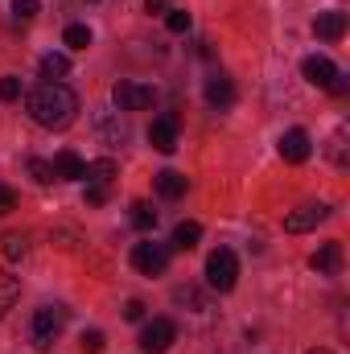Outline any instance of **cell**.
I'll return each instance as SVG.
<instances>
[{"mask_svg":"<svg viewBox=\"0 0 350 354\" xmlns=\"http://www.w3.org/2000/svg\"><path fill=\"white\" fill-rule=\"evenodd\" d=\"M25 111L37 128H71L79 115V95L66 83H42V87L29 91Z\"/></svg>","mask_w":350,"mask_h":354,"instance_id":"1","label":"cell"},{"mask_svg":"<svg viewBox=\"0 0 350 354\" xmlns=\"http://www.w3.org/2000/svg\"><path fill=\"white\" fill-rule=\"evenodd\" d=\"M62 326H66V309L46 305V309H37V313H33V322H29V342H33L37 351H50V346L58 342Z\"/></svg>","mask_w":350,"mask_h":354,"instance_id":"2","label":"cell"},{"mask_svg":"<svg viewBox=\"0 0 350 354\" xmlns=\"http://www.w3.org/2000/svg\"><path fill=\"white\" fill-rule=\"evenodd\" d=\"M235 280H239V260H235V252H227V248L210 252V260H206V284H210L214 292H231Z\"/></svg>","mask_w":350,"mask_h":354,"instance_id":"3","label":"cell"},{"mask_svg":"<svg viewBox=\"0 0 350 354\" xmlns=\"http://www.w3.org/2000/svg\"><path fill=\"white\" fill-rule=\"evenodd\" d=\"M111 99H116V107H120V111H145V107H153L157 91L149 87V83H132V79H120V83L111 87Z\"/></svg>","mask_w":350,"mask_h":354,"instance_id":"4","label":"cell"},{"mask_svg":"<svg viewBox=\"0 0 350 354\" xmlns=\"http://www.w3.org/2000/svg\"><path fill=\"white\" fill-rule=\"evenodd\" d=\"M174 342H177V326L169 317H153V322L145 326V334H140V346L149 354H165Z\"/></svg>","mask_w":350,"mask_h":354,"instance_id":"5","label":"cell"},{"mask_svg":"<svg viewBox=\"0 0 350 354\" xmlns=\"http://www.w3.org/2000/svg\"><path fill=\"white\" fill-rule=\"evenodd\" d=\"M132 268H136L140 276H161V272L169 268V252H165L161 243H136V248H132Z\"/></svg>","mask_w":350,"mask_h":354,"instance_id":"6","label":"cell"},{"mask_svg":"<svg viewBox=\"0 0 350 354\" xmlns=\"http://www.w3.org/2000/svg\"><path fill=\"white\" fill-rule=\"evenodd\" d=\"M309 132L305 128H293V132H284L280 136V157L288 161V165H301V161H309Z\"/></svg>","mask_w":350,"mask_h":354,"instance_id":"7","label":"cell"},{"mask_svg":"<svg viewBox=\"0 0 350 354\" xmlns=\"http://www.w3.org/2000/svg\"><path fill=\"white\" fill-rule=\"evenodd\" d=\"M301 75L313 83V87H334V79H338V66L330 62V58H322V54H313V58H305L301 62Z\"/></svg>","mask_w":350,"mask_h":354,"instance_id":"8","label":"cell"},{"mask_svg":"<svg viewBox=\"0 0 350 354\" xmlns=\"http://www.w3.org/2000/svg\"><path fill=\"white\" fill-rule=\"evenodd\" d=\"M95 136H99L103 145H124V140H128V128L120 124L116 111L103 107V111H95Z\"/></svg>","mask_w":350,"mask_h":354,"instance_id":"9","label":"cell"},{"mask_svg":"<svg viewBox=\"0 0 350 354\" xmlns=\"http://www.w3.org/2000/svg\"><path fill=\"white\" fill-rule=\"evenodd\" d=\"M326 214H330V206H322V202H317V206H301V210H293V214L284 218V231H293V235H301V231H313V227H317Z\"/></svg>","mask_w":350,"mask_h":354,"instance_id":"10","label":"cell"},{"mask_svg":"<svg viewBox=\"0 0 350 354\" xmlns=\"http://www.w3.org/2000/svg\"><path fill=\"white\" fill-rule=\"evenodd\" d=\"M149 145H153L157 153H174L177 149V120L174 115L153 120V128H149Z\"/></svg>","mask_w":350,"mask_h":354,"instance_id":"11","label":"cell"},{"mask_svg":"<svg viewBox=\"0 0 350 354\" xmlns=\"http://www.w3.org/2000/svg\"><path fill=\"white\" fill-rule=\"evenodd\" d=\"M206 103L219 107V111H227V107L235 103V83H231L227 75H210V79H206Z\"/></svg>","mask_w":350,"mask_h":354,"instance_id":"12","label":"cell"},{"mask_svg":"<svg viewBox=\"0 0 350 354\" xmlns=\"http://www.w3.org/2000/svg\"><path fill=\"white\" fill-rule=\"evenodd\" d=\"M309 264H313L317 276H338L342 272V243H322Z\"/></svg>","mask_w":350,"mask_h":354,"instance_id":"13","label":"cell"},{"mask_svg":"<svg viewBox=\"0 0 350 354\" xmlns=\"http://www.w3.org/2000/svg\"><path fill=\"white\" fill-rule=\"evenodd\" d=\"M313 33H317L322 41H338V37L347 33V12H338V8L322 12V17L313 21Z\"/></svg>","mask_w":350,"mask_h":354,"instance_id":"14","label":"cell"},{"mask_svg":"<svg viewBox=\"0 0 350 354\" xmlns=\"http://www.w3.org/2000/svg\"><path fill=\"white\" fill-rule=\"evenodd\" d=\"M83 174H87V165H83V157H79V153L62 149V153L54 157V177H62V181H79Z\"/></svg>","mask_w":350,"mask_h":354,"instance_id":"15","label":"cell"},{"mask_svg":"<svg viewBox=\"0 0 350 354\" xmlns=\"http://www.w3.org/2000/svg\"><path fill=\"white\" fill-rule=\"evenodd\" d=\"M17 297H21V280H17L12 272H4V268H0V317L17 305Z\"/></svg>","mask_w":350,"mask_h":354,"instance_id":"16","label":"cell"},{"mask_svg":"<svg viewBox=\"0 0 350 354\" xmlns=\"http://www.w3.org/2000/svg\"><path fill=\"white\" fill-rule=\"evenodd\" d=\"M185 185H190V181L177 174V169L157 174V194H161V198H181V194H185Z\"/></svg>","mask_w":350,"mask_h":354,"instance_id":"17","label":"cell"},{"mask_svg":"<svg viewBox=\"0 0 350 354\" xmlns=\"http://www.w3.org/2000/svg\"><path fill=\"white\" fill-rule=\"evenodd\" d=\"M198 239H202V227H198V223H177V231H174V248L177 252H194Z\"/></svg>","mask_w":350,"mask_h":354,"instance_id":"18","label":"cell"},{"mask_svg":"<svg viewBox=\"0 0 350 354\" xmlns=\"http://www.w3.org/2000/svg\"><path fill=\"white\" fill-rule=\"evenodd\" d=\"M42 75H46L50 83H58L62 75H71V58H66V54H46V58H42Z\"/></svg>","mask_w":350,"mask_h":354,"instance_id":"19","label":"cell"},{"mask_svg":"<svg viewBox=\"0 0 350 354\" xmlns=\"http://www.w3.org/2000/svg\"><path fill=\"white\" fill-rule=\"evenodd\" d=\"M116 174H120V169H116V161H111V157H99V161H91V165H87V174H83V177H91L95 185H107Z\"/></svg>","mask_w":350,"mask_h":354,"instance_id":"20","label":"cell"},{"mask_svg":"<svg viewBox=\"0 0 350 354\" xmlns=\"http://www.w3.org/2000/svg\"><path fill=\"white\" fill-rule=\"evenodd\" d=\"M62 41H66L71 50H87V46H91V29H87V25H66Z\"/></svg>","mask_w":350,"mask_h":354,"instance_id":"21","label":"cell"},{"mask_svg":"<svg viewBox=\"0 0 350 354\" xmlns=\"http://www.w3.org/2000/svg\"><path fill=\"white\" fill-rule=\"evenodd\" d=\"M132 223H136L140 231H149V227H157V210H153L149 202H136V206H132Z\"/></svg>","mask_w":350,"mask_h":354,"instance_id":"22","label":"cell"},{"mask_svg":"<svg viewBox=\"0 0 350 354\" xmlns=\"http://www.w3.org/2000/svg\"><path fill=\"white\" fill-rule=\"evenodd\" d=\"M0 252H4L8 260H25V235H17V231L4 235V239H0Z\"/></svg>","mask_w":350,"mask_h":354,"instance_id":"23","label":"cell"},{"mask_svg":"<svg viewBox=\"0 0 350 354\" xmlns=\"http://www.w3.org/2000/svg\"><path fill=\"white\" fill-rule=\"evenodd\" d=\"M21 99V79L17 75H4L0 79V103H17Z\"/></svg>","mask_w":350,"mask_h":354,"instance_id":"24","label":"cell"},{"mask_svg":"<svg viewBox=\"0 0 350 354\" xmlns=\"http://www.w3.org/2000/svg\"><path fill=\"white\" fill-rule=\"evenodd\" d=\"M29 174H33V181L50 185V181H54V165H50V161H42V157H33V161H29Z\"/></svg>","mask_w":350,"mask_h":354,"instance_id":"25","label":"cell"},{"mask_svg":"<svg viewBox=\"0 0 350 354\" xmlns=\"http://www.w3.org/2000/svg\"><path fill=\"white\" fill-rule=\"evenodd\" d=\"M165 25H169V33H185L190 29V12L185 8H169L165 12Z\"/></svg>","mask_w":350,"mask_h":354,"instance_id":"26","label":"cell"},{"mask_svg":"<svg viewBox=\"0 0 350 354\" xmlns=\"http://www.w3.org/2000/svg\"><path fill=\"white\" fill-rule=\"evenodd\" d=\"M37 8H42L37 0H12V17H17V21H33Z\"/></svg>","mask_w":350,"mask_h":354,"instance_id":"27","label":"cell"},{"mask_svg":"<svg viewBox=\"0 0 350 354\" xmlns=\"http://www.w3.org/2000/svg\"><path fill=\"white\" fill-rule=\"evenodd\" d=\"M79 346L87 354H99L103 351V334H99V330H83V342H79Z\"/></svg>","mask_w":350,"mask_h":354,"instance_id":"28","label":"cell"},{"mask_svg":"<svg viewBox=\"0 0 350 354\" xmlns=\"http://www.w3.org/2000/svg\"><path fill=\"white\" fill-rule=\"evenodd\" d=\"M103 202H107V185H95V181H91L87 185V206H103Z\"/></svg>","mask_w":350,"mask_h":354,"instance_id":"29","label":"cell"},{"mask_svg":"<svg viewBox=\"0 0 350 354\" xmlns=\"http://www.w3.org/2000/svg\"><path fill=\"white\" fill-rule=\"evenodd\" d=\"M342 145H347V128H338V136H334V149H330V157H334L338 165H347V153H342Z\"/></svg>","mask_w":350,"mask_h":354,"instance_id":"30","label":"cell"},{"mask_svg":"<svg viewBox=\"0 0 350 354\" xmlns=\"http://www.w3.org/2000/svg\"><path fill=\"white\" fill-rule=\"evenodd\" d=\"M8 210H17V194H12L8 185H0V218H4Z\"/></svg>","mask_w":350,"mask_h":354,"instance_id":"31","label":"cell"},{"mask_svg":"<svg viewBox=\"0 0 350 354\" xmlns=\"http://www.w3.org/2000/svg\"><path fill=\"white\" fill-rule=\"evenodd\" d=\"M124 317H128V322H140V317H145V305H140V301H128V305H124Z\"/></svg>","mask_w":350,"mask_h":354,"instance_id":"32","label":"cell"},{"mask_svg":"<svg viewBox=\"0 0 350 354\" xmlns=\"http://www.w3.org/2000/svg\"><path fill=\"white\" fill-rule=\"evenodd\" d=\"M145 8L149 12H165V0H145Z\"/></svg>","mask_w":350,"mask_h":354,"instance_id":"33","label":"cell"},{"mask_svg":"<svg viewBox=\"0 0 350 354\" xmlns=\"http://www.w3.org/2000/svg\"><path fill=\"white\" fill-rule=\"evenodd\" d=\"M309 354H334V351H322V346H317V351H309Z\"/></svg>","mask_w":350,"mask_h":354,"instance_id":"34","label":"cell"}]
</instances>
